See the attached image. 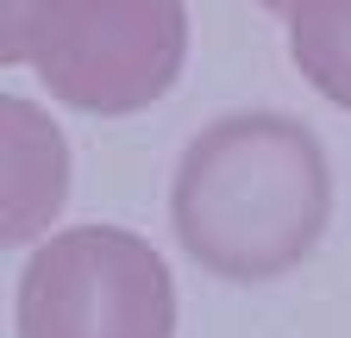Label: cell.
I'll return each instance as SVG.
<instances>
[{"instance_id":"1","label":"cell","mask_w":351,"mask_h":338,"mask_svg":"<svg viewBox=\"0 0 351 338\" xmlns=\"http://www.w3.org/2000/svg\"><path fill=\"white\" fill-rule=\"evenodd\" d=\"M332 213L320 138L289 113H226L189 138L169 188L182 250L219 282H276L314 257Z\"/></svg>"},{"instance_id":"2","label":"cell","mask_w":351,"mask_h":338,"mask_svg":"<svg viewBox=\"0 0 351 338\" xmlns=\"http://www.w3.org/2000/svg\"><path fill=\"white\" fill-rule=\"evenodd\" d=\"M189 57L182 0H19L0 13V63H25L75 113H138Z\"/></svg>"},{"instance_id":"3","label":"cell","mask_w":351,"mask_h":338,"mask_svg":"<svg viewBox=\"0 0 351 338\" xmlns=\"http://www.w3.org/2000/svg\"><path fill=\"white\" fill-rule=\"evenodd\" d=\"M13 320L19 338H176V282L138 232L69 226L32 250Z\"/></svg>"},{"instance_id":"4","label":"cell","mask_w":351,"mask_h":338,"mask_svg":"<svg viewBox=\"0 0 351 338\" xmlns=\"http://www.w3.org/2000/svg\"><path fill=\"white\" fill-rule=\"evenodd\" d=\"M0 157H7V188H0V238L25 244L57 220L69 200V144L51 125V113L7 94L0 101Z\"/></svg>"},{"instance_id":"5","label":"cell","mask_w":351,"mask_h":338,"mask_svg":"<svg viewBox=\"0 0 351 338\" xmlns=\"http://www.w3.org/2000/svg\"><path fill=\"white\" fill-rule=\"evenodd\" d=\"M289 51H295V69L332 107L351 113V0H295Z\"/></svg>"},{"instance_id":"6","label":"cell","mask_w":351,"mask_h":338,"mask_svg":"<svg viewBox=\"0 0 351 338\" xmlns=\"http://www.w3.org/2000/svg\"><path fill=\"white\" fill-rule=\"evenodd\" d=\"M257 7H270V13H295V0H257Z\"/></svg>"},{"instance_id":"7","label":"cell","mask_w":351,"mask_h":338,"mask_svg":"<svg viewBox=\"0 0 351 338\" xmlns=\"http://www.w3.org/2000/svg\"><path fill=\"white\" fill-rule=\"evenodd\" d=\"M7 7H19V0H0V13H7Z\"/></svg>"}]
</instances>
